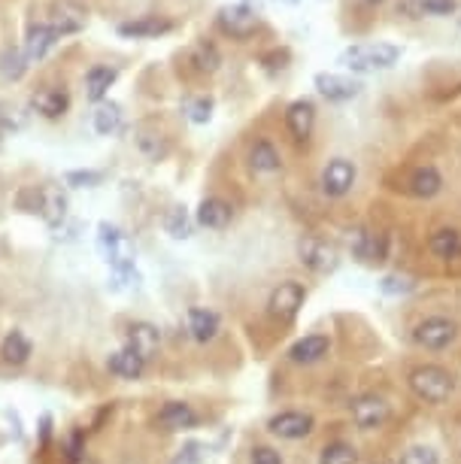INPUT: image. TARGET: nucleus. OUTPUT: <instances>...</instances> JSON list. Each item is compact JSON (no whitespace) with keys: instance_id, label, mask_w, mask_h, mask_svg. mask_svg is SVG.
<instances>
[{"instance_id":"1","label":"nucleus","mask_w":461,"mask_h":464,"mask_svg":"<svg viewBox=\"0 0 461 464\" xmlns=\"http://www.w3.org/2000/svg\"><path fill=\"white\" fill-rule=\"evenodd\" d=\"M401 49L391 43H355V46L341 52V64L352 73H377L398 64Z\"/></svg>"},{"instance_id":"2","label":"nucleus","mask_w":461,"mask_h":464,"mask_svg":"<svg viewBox=\"0 0 461 464\" xmlns=\"http://www.w3.org/2000/svg\"><path fill=\"white\" fill-rule=\"evenodd\" d=\"M407 382H410L413 395L425 401V404H443V401H449V395L456 392V376L440 364L413 367L410 376H407Z\"/></svg>"},{"instance_id":"3","label":"nucleus","mask_w":461,"mask_h":464,"mask_svg":"<svg viewBox=\"0 0 461 464\" xmlns=\"http://www.w3.org/2000/svg\"><path fill=\"white\" fill-rule=\"evenodd\" d=\"M98 246H101L103 261L112 267V274H116L119 279H130V276L137 279V274H134V246H130V240L119 231L116 225H110V222L98 225Z\"/></svg>"},{"instance_id":"4","label":"nucleus","mask_w":461,"mask_h":464,"mask_svg":"<svg viewBox=\"0 0 461 464\" xmlns=\"http://www.w3.org/2000/svg\"><path fill=\"white\" fill-rule=\"evenodd\" d=\"M307 301V288L301 283H294V279H285L271 292L267 297V313H271L274 322H280V325H292L294 319H298L301 306Z\"/></svg>"},{"instance_id":"5","label":"nucleus","mask_w":461,"mask_h":464,"mask_svg":"<svg viewBox=\"0 0 461 464\" xmlns=\"http://www.w3.org/2000/svg\"><path fill=\"white\" fill-rule=\"evenodd\" d=\"M258 22H261L258 10L249 4H228V6H222L219 15H216L219 31L231 40H249L252 34L258 31Z\"/></svg>"},{"instance_id":"6","label":"nucleus","mask_w":461,"mask_h":464,"mask_svg":"<svg viewBox=\"0 0 461 464\" xmlns=\"http://www.w3.org/2000/svg\"><path fill=\"white\" fill-rule=\"evenodd\" d=\"M46 22L55 28L58 37H71V34H80L89 24V10L80 0H52Z\"/></svg>"},{"instance_id":"7","label":"nucleus","mask_w":461,"mask_h":464,"mask_svg":"<svg viewBox=\"0 0 461 464\" xmlns=\"http://www.w3.org/2000/svg\"><path fill=\"white\" fill-rule=\"evenodd\" d=\"M456 337H458V325L452 319H443V316H428L413 328V340L422 349H431V353L447 349Z\"/></svg>"},{"instance_id":"8","label":"nucleus","mask_w":461,"mask_h":464,"mask_svg":"<svg viewBox=\"0 0 461 464\" xmlns=\"http://www.w3.org/2000/svg\"><path fill=\"white\" fill-rule=\"evenodd\" d=\"M298 258L303 267H310L312 274H334L341 258H337V249L331 243L319 240V237H303L298 243Z\"/></svg>"},{"instance_id":"9","label":"nucleus","mask_w":461,"mask_h":464,"mask_svg":"<svg viewBox=\"0 0 461 464\" xmlns=\"http://www.w3.org/2000/svg\"><path fill=\"white\" fill-rule=\"evenodd\" d=\"M312 428H316V419L310 413H301V410H283L267 422V431L280 437V440H303V437L312 434Z\"/></svg>"},{"instance_id":"10","label":"nucleus","mask_w":461,"mask_h":464,"mask_svg":"<svg viewBox=\"0 0 461 464\" xmlns=\"http://www.w3.org/2000/svg\"><path fill=\"white\" fill-rule=\"evenodd\" d=\"M350 416L361 431H377V428H382L389 422L391 410L379 395H359L350 404Z\"/></svg>"},{"instance_id":"11","label":"nucleus","mask_w":461,"mask_h":464,"mask_svg":"<svg viewBox=\"0 0 461 464\" xmlns=\"http://www.w3.org/2000/svg\"><path fill=\"white\" fill-rule=\"evenodd\" d=\"M355 177H359V170H355V164L350 159H331L322 168V191H325L328 198H343L350 195L352 186H355Z\"/></svg>"},{"instance_id":"12","label":"nucleus","mask_w":461,"mask_h":464,"mask_svg":"<svg viewBox=\"0 0 461 464\" xmlns=\"http://www.w3.org/2000/svg\"><path fill=\"white\" fill-rule=\"evenodd\" d=\"M350 252L364 265H382L389 258V237L386 234H370L364 227H355L350 234Z\"/></svg>"},{"instance_id":"13","label":"nucleus","mask_w":461,"mask_h":464,"mask_svg":"<svg viewBox=\"0 0 461 464\" xmlns=\"http://www.w3.org/2000/svg\"><path fill=\"white\" fill-rule=\"evenodd\" d=\"M31 110L40 112L43 119L55 121L71 110V92H67L64 85H40V89L31 94Z\"/></svg>"},{"instance_id":"14","label":"nucleus","mask_w":461,"mask_h":464,"mask_svg":"<svg viewBox=\"0 0 461 464\" xmlns=\"http://www.w3.org/2000/svg\"><path fill=\"white\" fill-rule=\"evenodd\" d=\"M177 24L168 15H137V19H128L119 24V37L125 40H155L170 34Z\"/></svg>"},{"instance_id":"15","label":"nucleus","mask_w":461,"mask_h":464,"mask_svg":"<svg viewBox=\"0 0 461 464\" xmlns=\"http://www.w3.org/2000/svg\"><path fill=\"white\" fill-rule=\"evenodd\" d=\"M285 128L294 143H307L312 137V128H316V103L301 98V101H292L285 107Z\"/></svg>"},{"instance_id":"16","label":"nucleus","mask_w":461,"mask_h":464,"mask_svg":"<svg viewBox=\"0 0 461 464\" xmlns=\"http://www.w3.org/2000/svg\"><path fill=\"white\" fill-rule=\"evenodd\" d=\"M312 82H316L322 98L331 101V103H346V101H352L361 94V82L352 80V76H346V73H316V80Z\"/></svg>"},{"instance_id":"17","label":"nucleus","mask_w":461,"mask_h":464,"mask_svg":"<svg viewBox=\"0 0 461 464\" xmlns=\"http://www.w3.org/2000/svg\"><path fill=\"white\" fill-rule=\"evenodd\" d=\"M246 164L252 173H258V177H276V173L283 170V155L280 149H276L271 140H255V143L249 146L246 152Z\"/></svg>"},{"instance_id":"18","label":"nucleus","mask_w":461,"mask_h":464,"mask_svg":"<svg viewBox=\"0 0 461 464\" xmlns=\"http://www.w3.org/2000/svg\"><path fill=\"white\" fill-rule=\"evenodd\" d=\"M134 146L140 149L146 161H164L170 155V137L158 125H137Z\"/></svg>"},{"instance_id":"19","label":"nucleus","mask_w":461,"mask_h":464,"mask_svg":"<svg viewBox=\"0 0 461 464\" xmlns=\"http://www.w3.org/2000/svg\"><path fill=\"white\" fill-rule=\"evenodd\" d=\"M125 340H128V349H134L137 355H143L146 362L158 353L161 346V331L152 325V322H130L128 331H125Z\"/></svg>"},{"instance_id":"20","label":"nucleus","mask_w":461,"mask_h":464,"mask_svg":"<svg viewBox=\"0 0 461 464\" xmlns=\"http://www.w3.org/2000/svg\"><path fill=\"white\" fill-rule=\"evenodd\" d=\"M58 40L61 37H58L55 28H52L49 22H31L28 31H24V58H28V61H43Z\"/></svg>"},{"instance_id":"21","label":"nucleus","mask_w":461,"mask_h":464,"mask_svg":"<svg viewBox=\"0 0 461 464\" xmlns=\"http://www.w3.org/2000/svg\"><path fill=\"white\" fill-rule=\"evenodd\" d=\"M440 188H443V177H440V170L434 168V164H422V168H416L404 182L407 195H413L419 200H428L434 195H440Z\"/></svg>"},{"instance_id":"22","label":"nucleus","mask_w":461,"mask_h":464,"mask_svg":"<svg viewBox=\"0 0 461 464\" xmlns=\"http://www.w3.org/2000/svg\"><path fill=\"white\" fill-rule=\"evenodd\" d=\"M231 218H234V207L222 198H204L201 204H197V213H195V222L201 227H210V231H222V227H228Z\"/></svg>"},{"instance_id":"23","label":"nucleus","mask_w":461,"mask_h":464,"mask_svg":"<svg viewBox=\"0 0 461 464\" xmlns=\"http://www.w3.org/2000/svg\"><path fill=\"white\" fill-rule=\"evenodd\" d=\"M155 422H158L164 431H188V428L197 425V413L186 401H170V404H164L158 410Z\"/></svg>"},{"instance_id":"24","label":"nucleus","mask_w":461,"mask_h":464,"mask_svg":"<svg viewBox=\"0 0 461 464\" xmlns=\"http://www.w3.org/2000/svg\"><path fill=\"white\" fill-rule=\"evenodd\" d=\"M328 353H331V337H325V334H307V337H301L298 343H292L289 358H292L294 364H316Z\"/></svg>"},{"instance_id":"25","label":"nucleus","mask_w":461,"mask_h":464,"mask_svg":"<svg viewBox=\"0 0 461 464\" xmlns=\"http://www.w3.org/2000/svg\"><path fill=\"white\" fill-rule=\"evenodd\" d=\"M222 322L219 313L206 310V306H191L188 310V334L197 340V343H210V340L219 337Z\"/></svg>"},{"instance_id":"26","label":"nucleus","mask_w":461,"mask_h":464,"mask_svg":"<svg viewBox=\"0 0 461 464\" xmlns=\"http://www.w3.org/2000/svg\"><path fill=\"white\" fill-rule=\"evenodd\" d=\"M119 80V67L112 64H94L85 70V94H89V101H103L110 94V89L116 85Z\"/></svg>"},{"instance_id":"27","label":"nucleus","mask_w":461,"mask_h":464,"mask_svg":"<svg viewBox=\"0 0 461 464\" xmlns=\"http://www.w3.org/2000/svg\"><path fill=\"white\" fill-rule=\"evenodd\" d=\"M146 364H149V362H146L143 355H137L134 349H128V346L107 358L110 373L119 376V380H140V376L146 373Z\"/></svg>"},{"instance_id":"28","label":"nucleus","mask_w":461,"mask_h":464,"mask_svg":"<svg viewBox=\"0 0 461 464\" xmlns=\"http://www.w3.org/2000/svg\"><path fill=\"white\" fill-rule=\"evenodd\" d=\"M37 213L46 218L49 227H58L67 218V195L58 186H43L40 188V207Z\"/></svg>"},{"instance_id":"29","label":"nucleus","mask_w":461,"mask_h":464,"mask_svg":"<svg viewBox=\"0 0 461 464\" xmlns=\"http://www.w3.org/2000/svg\"><path fill=\"white\" fill-rule=\"evenodd\" d=\"M31 353H34L31 340L24 337V331H19V328H13L10 334L4 337V343H0V358H4L6 364H13V367L28 364Z\"/></svg>"},{"instance_id":"30","label":"nucleus","mask_w":461,"mask_h":464,"mask_svg":"<svg viewBox=\"0 0 461 464\" xmlns=\"http://www.w3.org/2000/svg\"><path fill=\"white\" fill-rule=\"evenodd\" d=\"M188 64L195 73H216L222 64V52L210 40H197L188 52Z\"/></svg>"},{"instance_id":"31","label":"nucleus","mask_w":461,"mask_h":464,"mask_svg":"<svg viewBox=\"0 0 461 464\" xmlns=\"http://www.w3.org/2000/svg\"><path fill=\"white\" fill-rule=\"evenodd\" d=\"M428 249H431V256L440 261L458 258L461 256V234L456 227H437V231L428 237Z\"/></svg>"},{"instance_id":"32","label":"nucleus","mask_w":461,"mask_h":464,"mask_svg":"<svg viewBox=\"0 0 461 464\" xmlns=\"http://www.w3.org/2000/svg\"><path fill=\"white\" fill-rule=\"evenodd\" d=\"M28 64L31 61L24 58V49L19 46H4V52H0V76L6 82H19L28 73Z\"/></svg>"},{"instance_id":"33","label":"nucleus","mask_w":461,"mask_h":464,"mask_svg":"<svg viewBox=\"0 0 461 464\" xmlns=\"http://www.w3.org/2000/svg\"><path fill=\"white\" fill-rule=\"evenodd\" d=\"M94 130L101 137H112L121 130V107L112 101H101L98 110H94Z\"/></svg>"},{"instance_id":"34","label":"nucleus","mask_w":461,"mask_h":464,"mask_svg":"<svg viewBox=\"0 0 461 464\" xmlns=\"http://www.w3.org/2000/svg\"><path fill=\"white\" fill-rule=\"evenodd\" d=\"M319 464H359V452H355L352 443L331 440V443H325V450L319 452Z\"/></svg>"},{"instance_id":"35","label":"nucleus","mask_w":461,"mask_h":464,"mask_svg":"<svg viewBox=\"0 0 461 464\" xmlns=\"http://www.w3.org/2000/svg\"><path fill=\"white\" fill-rule=\"evenodd\" d=\"M164 227H168V234L173 240H188L191 231H195V218L188 216L186 207H173L168 213V222H164Z\"/></svg>"},{"instance_id":"36","label":"nucleus","mask_w":461,"mask_h":464,"mask_svg":"<svg viewBox=\"0 0 461 464\" xmlns=\"http://www.w3.org/2000/svg\"><path fill=\"white\" fill-rule=\"evenodd\" d=\"M213 98L210 94H195V98H186L182 101V110H186V116L195 121V125H206V121L213 119Z\"/></svg>"},{"instance_id":"37","label":"nucleus","mask_w":461,"mask_h":464,"mask_svg":"<svg viewBox=\"0 0 461 464\" xmlns=\"http://www.w3.org/2000/svg\"><path fill=\"white\" fill-rule=\"evenodd\" d=\"M398 464H440V455L434 452L431 446L416 443V446H410V450H404L401 461H398Z\"/></svg>"},{"instance_id":"38","label":"nucleus","mask_w":461,"mask_h":464,"mask_svg":"<svg viewBox=\"0 0 461 464\" xmlns=\"http://www.w3.org/2000/svg\"><path fill=\"white\" fill-rule=\"evenodd\" d=\"M22 125H24V116L19 112V107L0 101V134H15Z\"/></svg>"},{"instance_id":"39","label":"nucleus","mask_w":461,"mask_h":464,"mask_svg":"<svg viewBox=\"0 0 461 464\" xmlns=\"http://www.w3.org/2000/svg\"><path fill=\"white\" fill-rule=\"evenodd\" d=\"M64 182L71 188H94L103 182V173L101 170H71V173H64Z\"/></svg>"},{"instance_id":"40","label":"nucleus","mask_w":461,"mask_h":464,"mask_svg":"<svg viewBox=\"0 0 461 464\" xmlns=\"http://www.w3.org/2000/svg\"><path fill=\"white\" fill-rule=\"evenodd\" d=\"M458 10V0H419V15H452Z\"/></svg>"},{"instance_id":"41","label":"nucleus","mask_w":461,"mask_h":464,"mask_svg":"<svg viewBox=\"0 0 461 464\" xmlns=\"http://www.w3.org/2000/svg\"><path fill=\"white\" fill-rule=\"evenodd\" d=\"M170 464H204V452H201V443H186L182 450L173 455Z\"/></svg>"},{"instance_id":"42","label":"nucleus","mask_w":461,"mask_h":464,"mask_svg":"<svg viewBox=\"0 0 461 464\" xmlns=\"http://www.w3.org/2000/svg\"><path fill=\"white\" fill-rule=\"evenodd\" d=\"M382 292H386V295H407V292H413V279L391 274V276L382 279Z\"/></svg>"},{"instance_id":"43","label":"nucleus","mask_w":461,"mask_h":464,"mask_svg":"<svg viewBox=\"0 0 461 464\" xmlns=\"http://www.w3.org/2000/svg\"><path fill=\"white\" fill-rule=\"evenodd\" d=\"M249 464H283V459H280V452L271 450V446H252Z\"/></svg>"},{"instance_id":"44","label":"nucleus","mask_w":461,"mask_h":464,"mask_svg":"<svg viewBox=\"0 0 461 464\" xmlns=\"http://www.w3.org/2000/svg\"><path fill=\"white\" fill-rule=\"evenodd\" d=\"M49 434H52V416H43L40 419V446L49 443Z\"/></svg>"},{"instance_id":"45","label":"nucleus","mask_w":461,"mask_h":464,"mask_svg":"<svg viewBox=\"0 0 461 464\" xmlns=\"http://www.w3.org/2000/svg\"><path fill=\"white\" fill-rule=\"evenodd\" d=\"M73 464H98V461H94V459H89V455H82V459H76Z\"/></svg>"},{"instance_id":"46","label":"nucleus","mask_w":461,"mask_h":464,"mask_svg":"<svg viewBox=\"0 0 461 464\" xmlns=\"http://www.w3.org/2000/svg\"><path fill=\"white\" fill-rule=\"evenodd\" d=\"M359 4H361V6H379L382 0H359Z\"/></svg>"}]
</instances>
